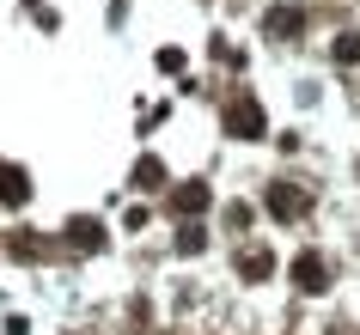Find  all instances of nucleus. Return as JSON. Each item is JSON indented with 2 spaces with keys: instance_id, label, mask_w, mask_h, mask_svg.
Listing matches in <instances>:
<instances>
[{
  "instance_id": "1",
  "label": "nucleus",
  "mask_w": 360,
  "mask_h": 335,
  "mask_svg": "<svg viewBox=\"0 0 360 335\" xmlns=\"http://www.w3.org/2000/svg\"><path fill=\"white\" fill-rule=\"evenodd\" d=\"M226 134L232 140H263L269 134V116H263V104L250 92H232L226 98Z\"/></svg>"
},
{
  "instance_id": "2",
  "label": "nucleus",
  "mask_w": 360,
  "mask_h": 335,
  "mask_svg": "<svg viewBox=\"0 0 360 335\" xmlns=\"http://www.w3.org/2000/svg\"><path fill=\"white\" fill-rule=\"evenodd\" d=\"M263 207L275 220H305V214H311V195H305L300 183H281V177H275V183L263 189Z\"/></svg>"
},
{
  "instance_id": "3",
  "label": "nucleus",
  "mask_w": 360,
  "mask_h": 335,
  "mask_svg": "<svg viewBox=\"0 0 360 335\" xmlns=\"http://www.w3.org/2000/svg\"><path fill=\"white\" fill-rule=\"evenodd\" d=\"M293 287L300 293H330V262H323V250H300L293 256Z\"/></svg>"
},
{
  "instance_id": "4",
  "label": "nucleus",
  "mask_w": 360,
  "mask_h": 335,
  "mask_svg": "<svg viewBox=\"0 0 360 335\" xmlns=\"http://www.w3.org/2000/svg\"><path fill=\"white\" fill-rule=\"evenodd\" d=\"M238 275H245V280H269V275H275V250H269V244L238 250Z\"/></svg>"
},
{
  "instance_id": "5",
  "label": "nucleus",
  "mask_w": 360,
  "mask_h": 335,
  "mask_svg": "<svg viewBox=\"0 0 360 335\" xmlns=\"http://www.w3.org/2000/svg\"><path fill=\"white\" fill-rule=\"evenodd\" d=\"M25 195H31V177H25V165H0V202L19 207Z\"/></svg>"
},
{
  "instance_id": "6",
  "label": "nucleus",
  "mask_w": 360,
  "mask_h": 335,
  "mask_svg": "<svg viewBox=\"0 0 360 335\" xmlns=\"http://www.w3.org/2000/svg\"><path fill=\"white\" fill-rule=\"evenodd\" d=\"M68 244L74 250H104V225L98 220H68Z\"/></svg>"
},
{
  "instance_id": "7",
  "label": "nucleus",
  "mask_w": 360,
  "mask_h": 335,
  "mask_svg": "<svg viewBox=\"0 0 360 335\" xmlns=\"http://www.w3.org/2000/svg\"><path fill=\"white\" fill-rule=\"evenodd\" d=\"M330 61L336 67H360V31H336L330 37Z\"/></svg>"
},
{
  "instance_id": "8",
  "label": "nucleus",
  "mask_w": 360,
  "mask_h": 335,
  "mask_svg": "<svg viewBox=\"0 0 360 335\" xmlns=\"http://www.w3.org/2000/svg\"><path fill=\"white\" fill-rule=\"evenodd\" d=\"M300 31H305L300 6H275V13H269V37H300Z\"/></svg>"
},
{
  "instance_id": "9",
  "label": "nucleus",
  "mask_w": 360,
  "mask_h": 335,
  "mask_svg": "<svg viewBox=\"0 0 360 335\" xmlns=\"http://www.w3.org/2000/svg\"><path fill=\"white\" fill-rule=\"evenodd\" d=\"M171 207H177V214H202V207H208V183H184L171 195Z\"/></svg>"
},
{
  "instance_id": "10",
  "label": "nucleus",
  "mask_w": 360,
  "mask_h": 335,
  "mask_svg": "<svg viewBox=\"0 0 360 335\" xmlns=\"http://www.w3.org/2000/svg\"><path fill=\"white\" fill-rule=\"evenodd\" d=\"M134 183H165V165H159V159H141V165H134Z\"/></svg>"
},
{
  "instance_id": "11",
  "label": "nucleus",
  "mask_w": 360,
  "mask_h": 335,
  "mask_svg": "<svg viewBox=\"0 0 360 335\" xmlns=\"http://www.w3.org/2000/svg\"><path fill=\"white\" fill-rule=\"evenodd\" d=\"M202 244H208V238H202V225H184V232H177V250H190V256L202 250Z\"/></svg>"
},
{
  "instance_id": "12",
  "label": "nucleus",
  "mask_w": 360,
  "mask_h": 335,
  "mask_svg": "<svg viewBox=\"0 0 360 335\" xmlns=\"http://www.w3.org/2000/svg\"><path fill=\"white\" fill-rule=\"evenodd\" d=\"M354 171H360V165H354Z\"/></svg>"
}]
</instances>
